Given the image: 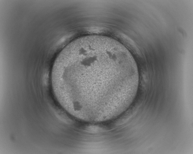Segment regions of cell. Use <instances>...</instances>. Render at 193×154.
<instances>
[{
	"mask_svg": "<svg viewBox=\"0 0 193 154\" xmlns=\"http://www.w3.org/2000/svg\"><path fill=\"white\" fill-rule=\"evenodd\" d=\"M53 90L66 108L91 119L116 116L136 95L139 74L123 45L112 38L90 35L77 38L60 53L51 75Z\"/></svg>",
	"mask_w": 193,
	"mask_h": 154,
	"instance_id": "6da1fadb",
	"label": "cell"
}]
</instances>
